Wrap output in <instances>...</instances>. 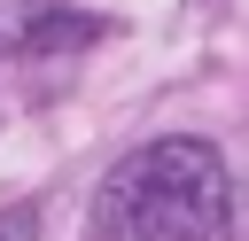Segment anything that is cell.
Listing matches in <instances>:
<instances>
[{"label":"cell","mask_w":249,"mask_h":241,"mask_svg":"<svg viewBox=\"0 0 249 241\" xmlns=\"http://www.w3.org/2000/svg\"><path fill=\"white\" fill-rule=\"evenodd\" d=\"M86 241H233V179L210 140H148L132 148L86 210Z\"/></svg>","instance_id":"cell-1"},{"label":"cell","mask_w":249,"mask_h":241,"mask_svg":"<svg viewBox=\"0 0 249 241\" xmlns=\"http://www.w3.org/2000/svg\"><path fill=\"white\" fill-rule=\"evenodd\" d=\"M93 31H101L93 16H47V23H31L23 47H78V39H93Z\"/></svg>","instance_id":"cell-2"},{"label":"cell","mask_w":249,"mask_h":241,"mask_svg":"<svg viewBox=\"0 0 249 241\" xmlns=\"http://www.w3.org/2000/svg\"><path fill=\"white\" fill-rule=\"evenodd\" d=\"M0 241H39V210L31 202H8L0 210Z\"/></svg>","instance_id":"cell-3"}]
</instances>
